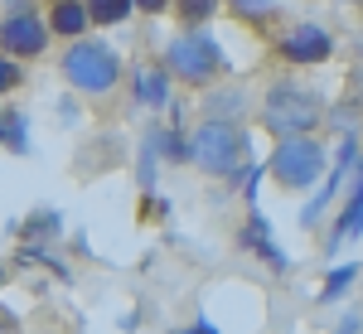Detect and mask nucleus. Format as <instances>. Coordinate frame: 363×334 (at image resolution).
<instances>
[{"mask_svg":"<svg viewBox=\"0 0 363 334\" xmlns=\"http://www.w3.org/2000/svg\"><path fill=\"white\" fill-rule=\"evenodd\" d=\"M194 165L208 174V179H228L238 165H247V131H242V121H218V116H203L194 131Z\"/></svg>","mask_w":363,"mask_h":334,"instance_id":"nucleus-5","label":"nucleus"},{"mask_svg":"<svg viewBox=\"0 0 363 334\" xmlns=\"http://www.w3.org/2000/svg\"><path fill=\"white\" fill-rule=\"evenodd\" d=\"M20 83H25V68H20V58L0 49V97H5V92H15Z\"/></svg>","mask_w":363,"mask_h":334,"instance_id":"nucleus-22","label":"nucleus"},{"mask_svg":"<svg viewBox=\"0 0 363 334\" xmlns=\"http://www.w3.org/2000/svg\"><path fill=\"white\" fill-rule=\"evenodd\" d=\"M179 334H223V330H218V325H213L208 315H199L194 325H189V330H179Z\"/></svg>","mask_w":363,"mask_h":334,"instance_id":"nucleus-25","label":"nucleus"},{"mask_svg":"<svg viewBox=\"0 0 363 334\" xmlns=\"http://www.w3.org/2000/svg\"><path fill=\"white\" fill-rule=\"evenodd\" d=\"M165 165L160 160V150L150 145V140H140V165H136V184L145 189V194H155V169Z\"/></svg>","mask_w":363,"mask_h":334,"instance_id":"nucleus-21","label":"nucleus"},{"mask_svg":"<svg viewBox=\"0 0 363 334\" xmlns=\"http://www.w3.org/2000/svg\"><path fill=\"white\" fill-rule=\"evenodd\" d=\"M242 111H247V92H242V87H208V97H203V116L242 121Z\"/></svg>","mask_w":363,"mask_h":334,"instance_id":"nucleus-15","label":"nucleus"},{"mask_svg":"<svg viewBox=\"0 0 363 334\" xmlns=\"http://www.w3.org/2000/svg\"><path fill=\"white\" fill-rule=\"evenodd\" d=\"M87 10H92V25L97 29H116L136 15V0H87Z\"/></svg>","mask_w":363,"mask_h":334,"instance_id":"nucleus-18","label":"nucleus"},{"mask_svg":"<svg viewBox=\"0 0 363 334\" xmlns=\"http://www.w3.org/2000/svg\"><path fill=\"white\" fill-rule=\"evenodd\" d=\"M49 44H54V25H49V15H39V10H20V15H5V20H0V49L15 54L20 63L44 58Z\"/></svg>","mask_w":363,"mask_h":334,"instance_id":"nucleus-7","label":"nucleus"},{"mask_svg":"<svg viewBox=\"0 0 363 334\" xmlns=\"http://www.w3.org/2000/svg\"><path fill=\"white\" fill-rule=\"evenodd\" d=\"M49 25H54L58 39H83L92 29V10H87V0H54L49 5Z\"/></svg>","mask_w":363,"mask_h":334,"instance_id":"nucleus-13","label":"nucleus"},{"mask_svg":"<svg viewBox=\"0 0 363 334\" xmlns=\"http://www.w3.org/2000/svg\"><path fill=\"white\" fill-rule=\"evenodd\" d=\"M228 15H238V20H242V25H272V20H277L281 15V0H228L223 5Z\"/></svg>","mask_w":363,"mask_h":334,"instance_id":"nucleus-17","label":"nucleus"},{"mask_svg":"<svg viewBox=\"0 0 363 334\" xmlns=\"http://www.w3.org/2000/svg\"><path fill=\"white\" fill-rule=\"evenodd\" d=\"M5 150L29 155V116L20 107H5Z\"/></svg>","mask_w":363,"mask_h":334,"instance_id":"nucleus-20","label":"nucleus"},{"mask_svg":"<svg viewBox=\"0 0 363 334\" xmlns=\"http://www.w3.org/2000/svg\"><path fill=\"white\" fill-rule=\"evenodd\" d=\"M160 63L174 73V83H184V87H213L218 78L233 73L223 44H218L208 29H184V34H174L165 44V58H160Z\"/></svg>","mask_w":363,"mask_h":334,"instance_id":"nucleus-3","label":"nucleus"},{"mask_svg":"<svg viewBox=\"0 0 363 334\" xmlns=\"http://www.w3.org/2000/svg\"><path fill=\"white\" fill-rule=\"evenodd\" d=\"M5 281H10V267H5V262H0V291H5Z\"/></svg>","mask_w":363,"mask_h":334,"instance_id":"nucleus-27","label":"nucleus"},{"mask_svg":"<svg viewBox=\"0 0 363 334\" xmlns=\"http://www.w3.org/2000/svg\"><path fill=\"white\" fill-rule=\"evenodd\" d=\"M169 5H174V0H136V10H140V15H165Z\"/></svg>","mask_w":363,"mask_h":334,"instance_id":"nucleus-24","label":"nucleus"},{"mask_svg":"<svg viewBox=\"0 0 363 334\" xmlns=\"http://www.w3.org/2000/svg\"><path fill=\"white\" fill-rule=\"evenodd\" d=\"M277 54L286 58L291 68H320V63H330V58H335V34H330L325 25H315V20L291 25L277 39Z\"/></svg>","mask_w":363,"mask_h":334,"instance_id":"nucleus-8","label":"nucleus"},{"mask_svg":"<svg viewBox=\"0 0 363 334\" xmlns=\"http://www.w3.org/2000/svg\"><path fill=\"white\" fill-rule=\"evenodd\" d=\"M330 121V107L320 92L291 83V78H277V83L262 92V126L277 140L286 136H315L320 126Z\"/></svg>","mask_w":363,"mask_h":334,"instance_id":"nucleus-2","label":"nucleus"},{"mask_svg":"<svg viewBox=\"0 0 363 334\" xmlns=\"http://www.w3.org/2000/svg\"><path fill=\"white\" fill-rule=\"evenodd\" d=\"M354 83H359V92H363V63H359V73H354Z\"/></svg>","mask_w":363,"mask_h":334,"instance_id":"nucleus-29","label":"nucleus"},{"mask_svg":"<svg viewBox=\"0 0 363 334\" xmlns=\"http://www.w3.org/2000/svg\"><path fill=\"white\" fill-rule=\"evenodd\" d=\"M58 73H63V83L73 87V92H83V97H107L121 87L126 78V63L116 54L107 39H68V49L58 54Z\"/></svg>","mask_w":363,"mask_h":334,"instance_id":"nucleus-1","label":"nucleus"},{"mask_svg":"<svg viewBox=\"0 0 363 334\" xmlns=\"http://www.w3.org/2000/svg\"><path fill=\"white\" fill-rule=\"evenodd\" d=\"M15 233H20V243L49 247V243L63 238V213H58V208H34L25 223H15Z\"/></svg>","mask_w":363,"mask_h":334,"instance_id":"nucleus-14","label":"nucleus"},{"mask_svg":"<svg viewBox=\"0 0 363 334\" xmlns=\"http://www.w3.org/2000/svg\"><path fill=\"white\" fill-rule=\"evenodd\" d=\"M359 155H363V150H359V136H354V131H344V136H339V150H335V165H330V179H320V189H315V194H310V204L301 208V228H310V233L320 228V218L330 213V204H335L339 189H344V179H354Z\"/></svg>","mask_w":363,"mask_h":334,"instance_id":"nucleus-6","label":"nucleus"},{"mask_svg":"<svg viewBox=\"0 0 363 334\" xmlns=\"http://www.w3.org/2000/svg\"><path fill=\"white\" fill-rule=\"evenodd\" d=\"M354 238H363V155H359V165H354V189H349V199H344L335 228L325 233V257L339 252L344 243H354Z\"/></svg>","mask_w":363,"mask_h":334,"instance_id":"nucleus-11","label":"nucleus"},{"mask_svg":"<svg viewBox=\"0 0 363 334\" xmlns=\"http://www.w3.org/2000/svg\"><path fill=\"white\" fill-rule=\"evenodd\" d=\"M126 87H131V107H140V111L174 107V73H169L165 63H136V68H126Z\"/></svg>","mask_w":363,"mask_h":334,"instance_id":"nucleus-9","label":"nucleus"},{"mask_svg":"<svg viewBox=\"0 0 363 334\" xmlns=\"http://www.w3.org/2000/svg\"><path fill=\"white\" fill-rule=\"evenodd\" d=\"M5 10H10V15H20V10H34V0H5Z\"/></svg>","mask_w":363,"mask_h":334,"instance_id":"nucleus-26","label":"nucleus"},{"mask_svg":"<svg viewBox=\"0 0 363 334\" xmlns=\"http://www.w3.org/2000/svg\"><path fill=\"white\" fill-rule=\"evenodd\" d=\"M335 334H363V315H359V310H344L339 325H335Z\"/></svg>","mask_w":363,"mask_h":334,"instance_id":"nucleus-23","label":"nucleus"},{"mask_svg":"<svg viewBox=\"0 0 363 334\" xmlns=\"http://www.w3.org/2000/svg\"><path fill=\"white\" fill-rule=\"evenodd\" d=\"M0 150H5V107H0Z\"/></svg>","mask_w":363,"mask_h":334,"instance_id":"nucleus-28","label":"nucleus"},{"mask_svg":"<svg viewBox=\"0 0 363 334\" xmlns=\"http://www.w3.org/2000/svg\"><path fill=\"white\" fill-rule=\"evenodd\" d=\"M238 247L252 252V262H262L272 277H286V272H291V257L281 252L277 233H272V223H267V213H262L257 204L247 208V223H242V233H238Z\"/></svg>","mask_w":363,"mask_h":334,"instance_id":"nucleus-10","label":"nucleus"},{"mask_svg":"<svg viewBox=\"0 0 363 334\" xmlns=\"http://www.w3.org/2000/svg\"><path fill=\"white\" fill-rule=\"evenodd\" d=\"M145 140L160 150V160H165V165H194V140H189L184 126H150Z\"/></svg>","mask_w":363,"mask_h":334,"instance_id":"nucleus-12","label":"nucleus"},{"mask_svg":"<svg viewBox=\"0 0 363 334\" xmlns=\"http://www.w3.org/2000/svg\"><path fill=\"white\" fill-rule=\"evenodd\" d=\"M359 277H363L359 262H339L335 272L325 277V286H320V301H325V306H339V301H344V296L359 286Z\"/></svg>","mask_w":363,"mask_h":334,"instance_id":"nucleus-16","label":"nucleus"},{"mask_svg":"<svg viewBox=\"0 0 363 334\" xmlns=\"http://www.w3.org/2000/svg\"><path fill=\"white\" fill-rule=\"evenodd\" d=\"M223 5H228V0H174V15H179V25H184V29H203Z\"/></svg>","mask_w":363,"mask_h":334,"instance_id":"nucleus-19","label":"nucleus"},{"mask_svg":"<svg viewBox=\"0 0 363 334\" xmlns=\"http://www.w3.org/2000/svg\"><path fill=\"white\" fill-rule=\"evenodd\" d=\"M325 169H330V145L320 136H286L267 155V174L286 194H315Z\"/></svg>","mask_w":363,"mask_h":334,"instance_id":"nucleus-4","label":"nucleus"}]
</instances>
